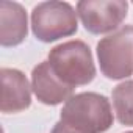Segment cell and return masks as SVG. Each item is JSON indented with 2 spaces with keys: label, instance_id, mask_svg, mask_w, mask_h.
<instances>
[{
  "label": "cell",
  "instance_id": "1",
  "mask_svg": "<svg viewBox=\"0 0 133 133\" xmlns=\"http://www.w3.org/2000/svg\"><path fill=\"white\" fill-rule=\"evenodd\" d=\"M49 63L56 77L72 88L88 85L96 75L91 50L83 41H69L53 47Z\"/></svg>",
  "mask_w": 133,
  "mask_h": 133
},
{
  "label": "cell",
  "instance_id": "2",
  "mask_svg": "<svg viewBox=\"0 0 133 133\" xmlns=\"http://www.w3.org/2000/svg\"><path fill=\"white\" fill-rule=\"evenodd\" d=\"M61 121L86 133H103L113 124V113L107 97L96 92H82L66 102Z\"/></svg>",
  "mask_w": 133,
  "mask_h": 133
},
{
  "label": "cell",
  "instance_id": "3",
  "mask_svg": "<svg viewBox=\"0 0 133 133\" xmlns=\"http://www.w3.org/2000/svg\"><path fill=\"white\" fill-rule=\"evenodd\" d=\"M100 71L113 80L125 78L133 72V27H124L97 44Z\"/></svg>",
  "mask_w": 133,
  "mask_h": 133
},
{
  "label": "cell",
  "instance_id": "4",
  "mask_svg": "<svg viewBox=\"0 0 133 133\" xmlns=\"http://www.w3.org/2000/svg\"><path fill=\"white\" fill-rule=\"evenodd\" d=\"M31 27L38 39L44 42L56 41L77 31V13L66 2H44L35 6Z\"/></svg>",
  "mask_w": 133,
  "mask_h": 133
},
{
  "label": "cell",
  "instance_id": "5",
  "mask_svg": "<svg viewBox=\"0 0 133 133\" xmlns=\"http://www.w3.org/2000/svg\"><path fill=\"white\" fill-rule=\"evenodd\" d=\"M128 5L122 0H83L78 2L77 11L91 33H107L121 25L127 16Z\"/></svg>",
  "mask_w": 133,
  "mask_h": 133
},
{
  "label": "cell",
  "instance_id": "6",
  "mask_svg": "<svg viewBox=\"0 0 133 133\" xmlns=\"http://www.w3.org/2000/svg\"><path fill=\"white\" fill-rule=\"evenodd\" d=\"M0 110L3 113H19L30 107V86L21 71L3 68L0 71Z\"/></svg>",
  "mask_w": 133,
  "mask_h": 133
},
{
  "label": "cell",
  "instance_id": "7",
  "mask_svg": "<svg viewBox=\"0 0 133 133\" xmlns=\"http://www.w3.org/2000/svg\"><path fill=\"white\" fill-rule=\"evenodd\" d=\"M31 88L38 100H41L45 105H58L63 100H68L74 91L72 86L66 85L56 77V74L50 68L49 61L39 63L33 69Z\"/></svg>",
  "mask_w": 133,
  "mask_h": 133
},
{
  "label": "cell",
  "instance_id": "8",
  "mask_svg": "<svg viewBox=\"0 0 133 133\" xmlns=\"http://www.w3.org/2000/svg\"><path fill=\"white\" fill-rule=\"evenodd\" d=\"M27 36V14L16 2H0V42L5 47L21 44Z\"/></svg>",
  "mask_w": 133,
  "mask_h": 133
},
{
  "label": "cell",
  "instance_id": "9",
  "mask_svg": "<svg viewBox=\"0 0 133 133\" xmlns=\"http://www.w3.org/2000/svg\"><path fill=\"white\" fill-rule=\"evenodd\" d=\"M113 105L117 121L124 125H133V82H124L114 88Z\"/></svg>",
  "mask_w": 133,
  "mask_h": 133
},
{
  "label": "cell",
  "instance_id": "10",
  "mask_svg": "<svg viewBox=\"0 0 133 133\" xmlns=\"http://www.w3.org/2000/svg\"><path fill=\"white\" fill-rule=\"evenodd\" d=\"M52 133H86V131H83V130H80V128H75V127H72V125H69V124L59 121V122L53 127Z\"/></svg>",
  "mask_w": 133,
  "mask_h": 133
},
{
  "label": "cell",
  "instance_id": "11",
  "mask_svg": "<svg viewBox=\"0 0 133 133\" xmlns=\"http://www.w3.org/2000/svg\"><path fill=\"white\" fill-rule=\"evenodd\" d=\"M127 133H133V131H127Z\"/></svg>",
  "mask_w": 133,
  "mask_h": 133
}]
</instances>
